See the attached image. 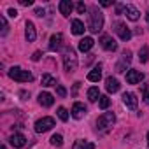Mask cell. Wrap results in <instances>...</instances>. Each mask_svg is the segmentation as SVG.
Listing matches in <instances>:
<instances>
[{
    "mask_svg": "<svg viewBox=\"0 0 149 149\" xmlns=\"http://www.w3.org/2000/svg\"><path fill=\"white\" fill-rule=\"evenodd\" d=\"M104 26V14L98 11L97 6H93L90 9V19H88V30L91 33H98Z\"/></svg>",
    "mask_w": 149,
    "mask_h": 149,
    "instance_id": "obj_1",
    "label": "cell"
},
{
    "mask_svg": "<svg viewBox=\"0 0 149 149\" xmlns=\"http://www.w3.org/2000/svg\"><path fill=\"white\" fill-rule=\"evenodd\" d=\"M63 65H65L67 72H74L77 68V56H76V51L72 47H67L63 51Z\"/></svg>",
    "mask_w": 149,
    "mask_h": 149,
    "instance_id": "obj_2",
    "label": "cell"
},
{
    "mask_svg": "<svg viewBox=\"0 0 149 149\" xmlns=\"http://www.w3.org/2000/svg\"><path fill=\"white\" fill-rule=\"evenodd\" d=\"M9 77L14 79V81H18V83H30V81H33V76H32V74H30L28 70L19 68V67H13V68L9 70Z\"/></svg>",
    "mask_w": 149,
    "mask_h": 149,
    "instance_id": "obj_3",
    "label": "cell"
},
{
    "mask_svg": "<svg viewBox=\"0 0 149 149\" xmlns=\"http://www.w3.org/2000/svg\"><path fill=\"white\" fill-rule=\"evenodd\" d=\"M114 123H116V116H114L112 112H104V114L97 119V128H98V130H109Z\"/></svg>",
    "mask_w": 149,
    "mask_h": 149,
    "instance_id": "obj_4",
    "label": "cell"
},
{
    "mask_svg": "<svg viewBox=\"0 0 149 149\" xmlns=\"http://www.w3.org/2000/svg\"><path fill=\"white\" fill-rule=\"evenodd\" d=\"M53 126H54V119L49 118V116H46V118L35 121V132H37V133H44V132L51 130Z\"/></svg>",
    "mask_w": 149,
    "mask_h": 149,
    "instance_id": "obj_5",
    "label": "cell"
},
{
    "mask_svg": "<svg viewBox=\"0 0 149 149\" xmlns=\"http://www.w3.org/2000/svg\"><path fill=\"white\" fill-rule=\"evenodd\" d=\"M86 112H88V109H86V105L81 104V102H76V104L72 105V111H70V114H72L74 119H83V118L86 116Z\"/></svg>",
    "mask_w": 149,
    "mask_h": 149,
    "instance_id": "obj_6",
    "label": "cell"
},
{
    "mask_svg": "<svg viewBox=\"0 0 149 149\" xmlns=\"http://www.w3.org/2000/svg\"><path fill=\"white\" fill-rule=\"evenodd\" d=\"M116 33L119 35L121 40H130L132 39V32L125 23H116Z\"/></svg>",
    "mask_w": 149,
    "mask_h": 149,
    "instance_id": "obj_7",
    "label": "cell"
},
{
    "mask_svg": "<svg viewBox=\"0 0 149 149\" xmlns=\"http://www.w3.org/2000/svg\"><path fill=\"white\" fill-rule=\"evenodd\" d=\"M144 79V74L139 70H128L126 72V83L128 84H139Z\"/></svg>",
    "mask_w": 149,
    "mask_h": 149,
    "instance_id": "obj_8",
    "label": "cell"
},
{
    "mask_svg": "<svg viewBox=\"0 0 149 149\" xmlns=\"http://www.w3.org/2000/svg\"><path fill=\"white\" fill-rule=\"evenodd\" d=\"M100 46H102L105 51H116V49H118L116 40H114L112 37H109V35H102V39H100Z\"/></svg>",
    "mask_w": 149,
    "mask_h": 149,
    "instance_id": "obj_9",
    "label": "cell"
},
{
    "mask_svg": "<svg viewBox=\"0 0 149 149\" xmlns=\"http://www.w3.org/2000/svg\"><path fill=\"white\" fill-rule=\"evenodd\" d=\"M9 142H11L13 147L19 149V147H25V144H26V137H25L23 133H14V135H11Z\"/></svg>",
    "mask_w": 149,
    "mask_h": 149,
    "instance_id": "obj_10",
    "label": "cell"
},
{
    "mask_svg": "<svg viewBox=\"0 0 149 149\" xmlns=\"http://www.w3.org/2000/svg\"><path fill=\"white\" fill-rule=\"evenodd\" d=\"M130 61H132V53L130 51H125L123 56H121V61L116 65V72H125V68L130 65Z\"/></svg>",
    "mask_w": 149,
    "mask_h": 149,
    "instance_id": "obj_11",
    "label": "cell"
},
{
    "mask_svg": "<svg viewBox=\"0 0 149 149\" xmlns=\"http://www.w3.org/2000/svg\"><path fill=\"white\" fill-rule=\"evenodd\" d=\"M25 37H26V40H28V42H33V40H35V37H37L35 26H33V23H32V21H26V25H25Z\"/></svg>",
    "mask_w": 149,
    "mask_h": 149,
    "instance_id": "obj_12",
    "label": "cell"
},
{
    "mask_svg": "<svg viewBox=\"0 0 149 149\" xmlns=\"http://www.w3.org/2000/svg\"><path fill=\"white\" fill-rule=\"evenodd\" d=\"M61 40H63V35L61 33L51 35V39H49V51H58L60 46H61Z\"/></svg>",
    "mask_w": 149,
    "mask_h": 149,
    "instance_id": "obj_13",
    "label": "cell"
},
{
    "mask_svg": "<svg viewBox=\"0 0 149 149\" xmlns=\"http://www.w3.org/2000/svg\"><path fill=\"white\" fill-rule=\"evenodd\" d=\"M39 104H40L42 107H51V105L54 104V97H53L51 93L44 91V93H40V95H39Z\"/></svg>",
    "mask_w": 149,
    "mask_h": 149,
    "instance_id": "obj_14",
    "label": "cell"
},
{
    "mask_svg": "<svg viewBox=\"0 0 149 149\" xmlns=\"http://www.w3.org/2000/svg\"><path fill=\"white\" fill-rule=\"evenodd\" d=\"M123 13L126 14V18L128 19H132V21H137L139 19V16H140V13L133 7V6H125L123 7Z\"/></svg>",
    "mask_w": 149,
    "mask_h": 149,
    "instance_id": "obj_15",
    "label": "cell"
},
{
    "mask_svg": "<svg viewBox=\"0 0 149 149\" xmlns=\"http://www.w3.org/2000/svg\"><path fill=\"white\" fill-rule=\"evenodd\" d=\"M123 102H125V105L130 107V109H137V104H139L135 93H125V95H123Z\"/></svg>",
    "mask_w": 149,
    "mask_h": 149,
    "instance_id": "obj_16",
    "label": "cell"
},
{
    "mask_svg": "<svg viewBox=\"0 0 149 149\" xmlns=\"http://www.w3.org/2000/svg\"><path fill=\"white\" fill-rule=\"evenodd\" d=\"M58 7H60V13H61L65 18H68V16H70V13H72V9H74V6H72L70 0H61Z\"/></svg>",
    "mask_w": 149,
    "mask_h": 149,
    "instance_id": "obj_17",
    "label": "cell"
},
{
    "mask_svg": "<svg viewBox=\"0 0 149 149\" xmlns=\"http://www.w3.org/2000/svg\"><path fill=\"white\" fill-rule=\"evenodd\" d=\"M93 44H95V40L91 37H84V39L79 40V51L81 53H86V51H90L93 47Z\"/></svg>",
    "mask_w": 149,
    "mask_h": 149,
    "instance_id": "obj_18",
    "label": "cell"
},
{
    "mask_svg": "<svg viewBox=\"0 0 149 149\" xmlns=\"http://www.w3.org/2000/svg\"><path fill=\"white\" fill-rule=\"evenodd\" d=\"M105 88H107L109 93L119 91V83H118V79H116V77H107V79H105Z\"/></svg>",
    "mask_w": 149,
    "mask_h": 149,
    "instance_id": "obj_19",
    "label": "cell"
},
{
    "mask_svg": "<svg viewBox=\"0 0 149 149\" xmlns=\"http://www.w3.org/2000/svg\"><path fill=\"white\" fill-rule=\"evenodd\" d=\"M84 30H86V28H84V23H83L81 19H74V21H72V33H74V35H83Z\"/></svg>",
    "mask_w": 149,
    "mask_h": 149,
    "instance_id": "obj_20",
    "label": "cell"
},
{
    "mask_svg": "<svg viewBox=\"0 0 149 149\" xmlns=\"http://www.w3.org/2000/svg\"><path fill=\"white\" fill-rule=\"evenodd\" d=\"M100 77H102V67H100V65H97V67L88 74V79H90L91 83H98V81H100Z\"/></svg>",
    "mask_w": 149,
    "mask_h": 149,
    "instance_id": "obj_21",
    "label": "cell"
},
{
    "mask_svg": "<svg viewBox=\"0 0 149 149\" xmlns=\"http://www.w3.org/2000/svg\"><path fill=\"white\" fill-rule=\"evenodd\" d=\"M72 149H95V144L90 140H77L72 146Z\"/></svg>",
    "mask_w": 149,
    "mask_h": 149,
    "instance_id": "obj_22",
    "label": "cell"
},
{
    "mask_svg": "<svg viewBox=\"0 0 149 149\" xmlns=\"http://www.w3.org/2000/svg\"><path fill=\"white\" fill-rule=\"evenodd\" d=\"M40 83H42V86H56V79L51 76V74H44Z\"/></svg>",
    "mask_w": 149,
    "mask_h": 149,
    "instance_id": "obj_23",
    "label": "cell"
},
{
    "mask_svg": "<svg viewBox=\"0 0 149 149\" xmlns=\"http://www.w3.org/2000/svg\"><path fill=\"white\" fill-rule=\"evenodd\" d=\"M88 98H90V102H97L100 98V91H98L97 86H93V88L88 90Z\"/></svg>",
    "mask_w": 149,
    "mask_h": 149,
    "instance_id": "obj_24",
    "label": "cell"
},
{
    "mask_svg": "<svg viewBox=\"0 0 149 149\" xmlns=\"http://www.w3.org/2000/svg\"><path fill=\"white\" fill-rule=\"evenodd\" d=\"M139 60H140L142 63L149 61V47H147V46H144V47L139 51Z\"/></svg>",
    "mask_w": 149,
    "mask_h": 149,
    "instance_id": "obj_25",
    "label": "cell"
},
{
    "mask_svg": "<svg viewBox=\"0 0 149 149\" xmlns=\"http://www.w3.org/2000/svg\"><path fill=\"white\" fill-rule=\"evenodd\" d=\"M0 25H2V32H0V35L6 37V35H7V32H9V25H7V21H6V18H4V16H0Z\"/></svg>",
    "mask_w": 149,
    "mask_h": 149,
    "instance_id": "obj_26",
    "label": "cell"
},
{
    "mask_svg": "<svg viewBox=\"0 0 149 149\" xmlns=\"http://www.w3.org/2000/svg\"><path fill=\"white\" fill-rule=\"evenodd\" d=\"M109 104H111L109 97H107V95H102V97H100V100H98V105H100V109H107V107H109Z\"/></svg>",
    "mask_w": 149,
    "mask_h": 149,
    "instance_id": "obj_27",
    "label": "cell"
},
{
    "mask_svg": "<svg viewBox=\"0 0 149 149\" xmlns=\"http://www.w3.org/2000/svg\"><path fill=\"white\" fill-rule=\"evenodd\" d=\"M51 144H53V146H56V147H60V146L63 144V137H61L60 133L53 135V137H51Z\"/></svg>",
    "mask_w": 149,
    "mask_h": 149,
    "instance_id": "obj_28",
    "label": "cell"
},
{
    "mask_svg": "<svg viewBox=\"0 0 149 149\" xmlns=\"http://www.w3.org/2000/svg\"><path fill=\"white\" fill-rule=\"evenodd\" d=\"M58 118H60L61 121H67V119H68V112H67L65 107H60V109H58Z\"/></svg>",
    "mask_w": 149,
    "mask_h": 149,
    "instance_id": "obj_29",
    "label": "cell"
},
{
    "mask_svg": "<svg viewBox=\"0 0 149 149\" xmlns=\"http://www.w3.org/2000/svg\"><path fill=\"white\" fill-rule=\"evenodd\" d=\"M76 9H77V13H79V14H84V13H86V6H84L83 2H79V4L76 6Z\"/></svg>",
    "mask_w": 149,
    "mask_h": 149,
    "instance_id": "obj_30",
    "label": "cell"
},
{
    "mask_svg": "<svg viewBox=\"0 0 149 149\" xmlns=\"http://www.w3.org/2000/svg\"><path fill=\"white\" fill-rule=\"evenodd\" d=\"M56 93H58V97H61V98L67 97V90H65L63 86H58V88H56Z\"/></svg>",
    "mask_w": 149,
    "mask_h": 149,
    "instance_id": "obj_31",
    "label": "cell"
},
{
    "mask_svg": "<svg viewBox=\"0 0 149 149\" xmlns=\"http://www.w3.org/2000/svg\"><path fill=\"white\" fill-rule=\"evenodd\" d=\"M32 60H33V61H39V60H40V51H35L33 56H32Z\"/></svg>",
    "mask_w": 149,
    "mask_h": 149,
    "instance_id": "obj_32",
    "label": "cell"
},
{
    "mask_svg": "<svg viewBox=\"0 0 149 149\" xmlns=\"http://www.w3.org/2000/svg\"><path fill=\"white\" fill-rule=\"evenodd\" d=\"M144 102L149 104V90H146V88H144Z\"/></svg>",
    "mask_w": 149,
    "mask_h": 149,
    "instance_id": "obj_33",
    "label": "cell"
},
{
    "mask_svg": "<svg viewBox=\"0 0 149 149\" xmlns=\"http://www.w3.org/2000/svg\"><path fill=\"white\" fill-rule=\"evenodd\" d=\"M19 4H21V6H25V7H26V6H32V4H33V2H32V0H19Z\"/></svg>",
    "mask_w": 149,
    "mask_h": 149,
    "instance_id": "obj_34",
    "label": "cell"
},
{
    "mask_svg": "<svg viewBox=\"0 0 149 149\" xmlns=\"http://www.w3.org/2000/svg\"><path fill=\"white\" fill-rule=\"evenodd\" d=\"M35 16L42 18V16H44V9H40V7H39V9H35Z\"/></svg>",
    "mask_w": 149,
    "mask_h": 149,
    "instance_id": "obj_35",
    "label": "cell"
},
{
    "mask_svg": "<svg viewBox=\"0 0 149 149\" xmlns=\"http://www.w3.org/2000/svg\"><path fill=\"white\" fill-rule=\"evenodd\" d=\"M9 16H11V18H16V16H18L16 9H9Z\"/></svg>",
    "mask_w": 149,
    "mask_h": 149,
    "instance_id": "obj_36",
    "label": "cell"
},
{
    "mask_svg": "<svg viewBox=\"0 0 149 149\" xmlns=\"http://www.w3.org/2000/svg\"><path fill=\"white\" fill-rule=\"evenodd\" d=\"M104 7H109V6H112V2H109V0H104V2H100Z\"/></svg>",
    "mask_w": 149,
    "mask_h": 149,
    "instance_id": "obj_37",
    "label": "cell"
},
{
    "mask_svg": "<svg viewBox=\"0 0 149 149\" xmlns=\"http://www.w3.org/2000/svg\"><path fill=\"white\" fill-rule=\"evenodd\" d=\"M146 19H147V23H149V13H147V14H146Z\"/></svg>",
    "mask_w": 149,
    "mask_h": 149,
    "instance_id": "obj_38",
    "label": "cell"
},
{
    "mask_svg": "<svg viewBox=\"0 0 149 149\" xmlns=\"http://www.w3.org/2000/svg\"><path fill=\"white\" fill-rule=\"evenodd\" d=\"M147 146H149V133H147Z\"/></svg>",
    "mask_w": 149,
    "mask_h": 149,
    "instance_id": "obj_39",
    "label": "cell"
}]
</instances>
